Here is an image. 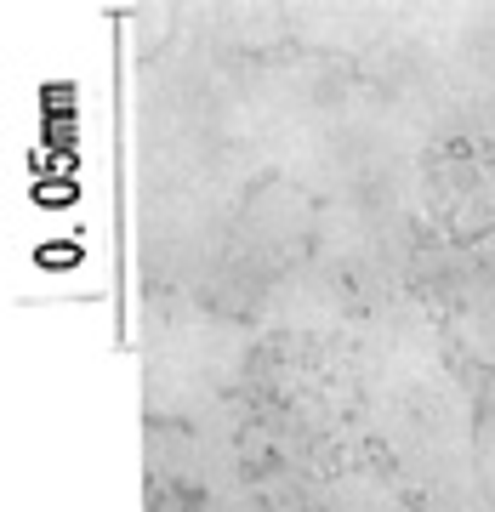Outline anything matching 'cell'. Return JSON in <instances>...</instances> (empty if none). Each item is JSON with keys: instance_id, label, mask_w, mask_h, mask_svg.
Wrapping results in <instances>:
<instances>
[{"instance_id": "6da1fadb", "label": "cell", "mask_w": 495, "mask_h": 512, "mask_svg": "<svg viewBox=\"0 0 495 512\" xmlns=\"http://www.w3.org/2000/svg\"><path fill=\"white\" fill-rule=\"evenodd\" d=\"M359 387L376 439L422 512H495L478 478L473 393L416 302H376L359 342Z\"/></svg>"}, {"instance_id": "7a4b0ae2", "label": "cell", "mask_w": 495, "mask_h": 512, "mask_svg": "<svg viewBox=\"0 0 495 512\" xmlns=\"http://www.w3.org/2000/svg\"><path fill=\"white\" fill-rule=\"evenodd\" d=\"M456 325L478 365H495V234L478 239L473 251H461Z\"/></svg>"}, {"instance_id": "3957f363", "label": "cell", "mask_w": 495, "mask_h": 512, "mask_svg": "<svg viewBox=\"0 0 495 512\" xmlns=\"http://www.w3.org/2000/svg\"><path fill=\"white\" fill-rule=\"evenodd\" d=\"M478 478H484V495L495 507V387L484 393V410H478Z\"/></svg>"}]
</instances>
